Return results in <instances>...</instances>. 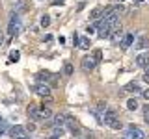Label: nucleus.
I'll list each match as a JSON object with an SVG mask.
<instances>
[{"label": "nucleus", "instance_id": "c756f323", "mask_svg": "<svg viewBox=\"0 0 149 139\" xmlns=\"http://www.w3.org/2000/svg\"><path fill=\"white\" fill-rule=\"evenodd\" d=\"M24 130H28V132H34V130H36V124H34V122H28Z\"/></svg>", "mask_w": 149, "mask_h": 139}, {"label": "nucleus", "instance_id": "f8f14e48", "mask_svg": "<svg viewBox=\"0 0 149 139\" xmlns=\"http://www.w3.org/2000/svg\"><path fill=\"white\" fill-rule=\"evenodd\" d=\"M132 43H134V34H125L123 39H121V48L127 50V48H130Z\"/></svg>", "mask_w": 149, "mask_h": 139}, {"label": "nucleus", "instance_id": "9b49d317", "mask_svg": "<svg viewBox=\"0 0 149 139\" xmlns=\"http://www.w3.org/2000/svg\"><path fill=\"white\" fill-rule=\"evenodd\" d=\"M65 124L69 126V130H71L73 133H78V132H80V126H78V122L71 117V115H65Z\"/></svg>", "mask_w": 149, "mask_h": 139}, {"label": "nucleus", "instance_id": "6ab92c4d", "mask_svg": "<svg viewBox=\"0 0 149 139\" xmlns=\"http://www.w3.org/2000/svg\"><path fill=\"white\" fill-rule=\"evenodd\" d=\"M49 78H52V74H50L49 71H41L39 74H37V80H39V82H47Z\"/></svg>", "mask_w": 149, "mask_h": 139}, {"label": "nucleus", "instance_id": "4be33fe9", "mask_svg": "<svg viewBox=\"0 0 149 139\" xmlns=\"http://www.w3.org/2000/svg\"><path fill=\"white\" fill-rule=\"evenodd\" d=\"M19 58H21V52H19V50H11V54H9V61H19Z\"/></svg>", "mask_w": 149, "mask_h": 139}, {"label": "nucleus", "instance_id": "2eb2a0df", "mask_svg": "<svg viewBox=\"0 0 149 139\" xmlns=\"http://www.w3.org/2000/svg\"><path fill=\"white\" fill-rule=\"evenodd\" d=\"M78 46H80L82 50H90V46H91V41H90V37H86V35L78 37Z\"/></svg>", "mask_w": 149, "mask_h": 139}, {"label": "nucleus", "instance_id": "6e6552de", "mask_svg": "<svg viewBox=\"0 0 149 139\" xmlns=\"http://www.w3.org/2000/svg\"><path fill=\"white\" fill-rule=\"evenodd\" d=\"M102 122L108 124L112 130H121V128H123V124L119 122V119H118V117H104V120H102Z\"/></svg>", "mask_w": 149, "mask_h": 139}, {"label": "nucleus", "instance_id": "1a4fd4ad", "mask_svg": "<svg viewBox=\"0 0 149 139\" xmlns=\"http://www.w3.org/2000/svg\"><path fill=\"white\" fill-rule=\"evenodd\" d=\"M123 93H134V95H142V87H140V83L136 82H130L127 85L123 87Z\"/></svg>", "mask_w": 149, "mask_h": 139}, {"label": "nucleus", "instance_id": "20e7f679", "mask_svg": "<svg viewBox=\"0 0 149 139\" xmlns=\"http://www.w3.org/2000/svg\"><path fill=\"white\" fill-rule=\"evenodd\" d=\"M8 133H9V137L11 139H21V137H24L26 136V130L21 126V124H15V126H11L8 130Z\"/></svg>", "mask_w": 149, "mask_h": 139}, {"label": "nucleus", "instance_id": "423d86ee", "mask_svg": "<svg viewBox=\"0 0 149 139\" xmlns=\"http://www.w3.org/2000/svg\"><path fill=\"white\" fill-rule=\"evenodd\" d=\"M52 117V109L47 106H37V120H47Z\"/></svg>", "mask_w": 149, "mask_h": 139}, {"label": "nucleus", "instance_id": "f257e3e1", "mask_svg": "<svg viewBox=\"0 0 149 139\" xmlns=\"http://www.w3.org/2000/svg\"><path fill=\"white\" fill-rule=\"evenodd\" d=\"M21 28H22V22H21V17L17 13H11V19H9V24H8V35L9 37H15L21 34Z\"/></svg>", "mask_w": 149, "mask_h": 139}, {"label": "nucleus", "instance_id": "f704fd0d", "mask_svg": "<svg viewBox=\"0 0 149 139\" xmlns=\"http://www.w3.org/2000/svg\"><path fill=\"white\" fill-rule=\"evenodd\" d=\"M50 139H58V137H54V136H52V137H50Z\"/></svg>", "mask_w": 149, "mask_h": 139}, {"label": "nucleus", "instance_id": "7ed1b4c3", "mask_svg": "<svg viewBox=\"0 0 149 139\" xmlns=\"http://www.w3.org/2000/svg\"><path fill=\"white\" fill-rule=\"evenodd\" d=\"M36 95H39L41 98H47V100H52V91H50L49 85H45V83H39V85L34 87Z\"/></svg>", "mask_w": 149, "mask_h": 139}, {"label": "nucleus", "instance_id": "f03ea898", "mask_svg": "<svg viewBox=\"0 0 149 139\" xmlns=\"http://www.w3.org/2000/svg\"><path fill=\"white\" fill-rule=\"evenodd\" d=\"M125 137H127V139H146V133H143L138 126L130 124V126H127V133H125Z\"/></svg>", "mask_w": 149, "mask_h": 139}, {"label": "nucleus", "instance_id": "2f4dec72", "mask_svg": "<svg viewBox=\"0 0 149 139\" xmlns=\"http://www.w3.org/2000/svg\"><path fill=\"white\" fill-rule=\"evenodd\" d=\"M73 45H78V35L73 34Z\"/></svg>", "mask_w": 149, "mask_h": 139}, {"label": "nucleus", "instance_id": "aec40b11", "mask_svg": "<svg viewBox=\"0 0 149 139\" xmlns=\"http://www.w3.org/2000/svg\"><path fill=\"white\" fill-rule=\"evenodd\" d=\"M91 58L95 59V61H101V59H102V50L101 48H95V50H93V54H91Z\"/></svg>", "mask_w": 149, "mask_h": 139}, {"label": "nucleus", "instance_id": "412c9836", "mask_svg": "<svg viewBox=\"0 0 149 139\" xmlns=\"http://www.w3.org/2000/svg\"><path fill=\"white\" fill-rule=\"evenodd\" d=\"M24 0H19V2H17V8H15V11H13V13H17V15H19V13H22V11H24Z\"/></svg>", "mask_w": 149, "mask_h": 139}, {"label": "nucleus", "instance_id": "72a5a7b5", "mask_svg": "<svg viewBox=\"0 0 149 139\" xmlns=\"http://www.w3.org/2000/svg\"><path fill=\"white\" fill-rule=\"evenodd\" d=\"M134 4H143V0H132Z\"/></svg>", "mask_w": 149, "mask_h": 139}, {"label": "nucleus", "instance_id": "a211bd4d", "mask_svg": "<svg viewBox=\"0 0 149 139\" xmlns=\"http://www.w3.org/2000/svg\"><path fill=\"white\" fill-rule=\"evenodd\" d=\"M127 109H129V111L138 109V100H136V98H129V100H127Z\"/></svg>", "mask_w": 149, "mask_h": 139}, {"label": "nucleus", "instance_id": "473e14b6", "mask_svg": "<svg viewBox=\"0 0 149 139\" xmlns=\"http://www.w3.org/2000/svg\"><path fill=\"white\" fill-rule=\"evenodd\" d=\"M2 45H4V34L0 32V46H2Z\"/></svg>", "mask_w": 149, "mask_h": 139}, {"label": "nucleus", "instance_id": "4468645a", "mask_svg": "<svg viewBox=\"0 0 149 139\" xmlns=\"http://www.w3.org/2000/svg\"><path fill=\"white\" fill-rule=\"evenodd\" d=\"M102 13H104V8H102V6L91 9V11H90V21H99V19L102 17Z\"/></svg>", "mask_w": 149, "mask_h": 139}, {"label": "nucleus", "instance_id": "dca6fc26", "mask_svg": "<svg viewBox=\"0 0 149 139\" xmlns=\"http://www.w3.org/2000/svg\"><path fill=\"white\" fill-rule=\"evenodd\" d=\"M63 124H65V115H63V113H58V115H54V126L62 128Z\"/></svg>", "mask_w": 149, "mask_h": 139}, {"label": "nucleus", "instance_id": "f3484780", "mask_svg": "<svg viewBox=\"0 0 149 139\" xmlns=\"http://www.w3.org/2000/svg\"><path fill=\"white\" fill-rule=\"evenodd\" d=\"M26 113H28V117L37 119V106H36V104H30V106L26 108Z\"/></svg>", "mask_w": 149, "mask_h": 139}, {"label": "nucleus", "instance_id": "a878e982", "mask_svg": "<svg viewBox=\"0 0 149 139\" xmlns=\"http://www.w3.org/2000/svg\"><path fill=\"white\" fill-rule=\"evenodd\" d=\"M143 120L149 124V106H146V108H143Z\"/></svg>", "mask_w": 149, "mask_h": 139}, {"label": "nucleus", "instance_id": "5701e85b", "mask_svg": "<svg viewBox=\"0 0 149 139\" xmlns=\"http://www.w3.org/2000/svg\"><path fill=\"white\" fill-rule=\"evenodd\" d=\"M49 24H50V17H49V15H43V17H41V26L47 28Z\"/></svg>", "mask_w": 149, "mask_h": 139}, {"label": "nucleus", "instance_id": "9d476101", "mask_svg": "<svg viewBox=\"0 0 149 139\" xmlns=\"http://www.w3.org/2000/svg\"><path fill=\"white\" fill-rule=\"evenodd\" d=\"M136 65H138V67H142V69L147 67V65H149V50L136 56Z\"/></svg>", "mask_w": 149, "mask_h": 139}, {"label": "nucleus", "instance_id": "0eeeda50", "mask_svg": "<svg viewBox=\"0 0 149 139\" xmlns=\"http://www.w3.org/2000/svg\"><path fill=\"white\" fill-rule=\"evenodd\" d=\"M80 63H82V69H84V71H93V69H95V65H97V61L91 58V56H84Z\"/></svg>", "mask_w": 149, "mask_h": 139}, {"label": "nucleus", "instance_id": "393cba45", "mask_svg": "<svg viewBox=\"0 0 149 139\" xmlns=\"http://www.w3.org/2000/svg\"><path fill=\"white\" fill-rule=\"evenodd\" d=\"M112 9H114V11L118 13V15H119V13H125V11H127V9H125V6H123V4H118V6H116V8H112Z\"/></svg>", "mask_w": 149, "mask_h": 139}, {"label": "nucleus", "instance_id": "c9c22d12", "mask_svg": "<svg viewBox=\"0 0 149 139\" xmlns=\"http://www.w3.org/2000/svg\"><path fill=\"white\" fill-rule=\"evenodd\" d=\"M123 139H127V137H123Z\"/></svg>", "mask_w": 149, "mask_h": 139}, {"label": "nucleus", "instance_id": "39448f33", "mask_svg": "<svg viewBox=\"0 0 149 139\" xmlns=\"http://www.w3.org/2000/svg\"><path fill=\"white\" fill-rule=\"evenodd\" d=\"M149 46V37L147 35H136L134 41V50H146Z\"/></svg>", "mask_w": 149, "mask_h": 139}, {"label": "nucleus", "instance_id": "7c9ffc66", "mask_svg": "<svg viewBox=\"0 0 149 139\" xmlns=\"http://www.w3.org/2000/svg\"><path fill=\"white\" fill-rule=\"evenodd\" d=\"M142 96H143V98H146V100H149V89H146V91H142Z\"/></svg>", "mask_w": 149, "mask_h": 139}, {"label": "nucleus", "instance_id": "b1692460", "mask_svg": "<svg viewBox=\"0 0 149 139\" xmlns=\"http://www.w3.org/2000/svg\"><path fill=\"white\" fill-rule=\"evenodd\" d=\"M63 72L67 74V76H71V74H73V65H71V63H65V67H63Z\"/></svg>", "mask_w": 149, "mask_h": 139}, {"label": "nucleus", "instance_id": "ddd939ff", "mask_svg": "<svg viewBox=\"0 0 149 139\" xmlns=\"http://www.w3.org/2000/svg\"><path fill=\"white\" fill-rule=\"evenodd\" d=\"M123 30L121 28H116V30H112V34H110V39H112V43H121V39H123Z\"/></svg>", "mask_w": 149, "mask_h": 139}, {"label": "nucleus", "instance_id": "cd10ccee", "mask_svg": "<svg viewBox=\"0 0 149 139\" xmlns=\"http://www.w3.org/2000/svg\"><path fill=\"white\" fill-rule=\"evenodd\" d=\"M62 133H63V130H62V128H58V126H54V133H52V136H54V137H60V136H62Z\"/></svg>", "mask_w": 149, "mask_h": 139}, {"label": "nucleus", "instance_id": "c85d7f7f", "mask_svg": "<svg viewBox=\"0 0 149 139\" xmlns=\"http://www.w3.org/2000/svg\"><path fill=\"white\" fill-rule=\"evenodd\" d=\"M143 82H147V83H149V65L146 67V72H143Z\"/></svg>", "mask_w": 149, "mask_h": 139}, {"label": "nucleus", "instance_id": "bb28decb", "mask_svg": "<svg viewBox=\"0 0 149 139\" xmlns=\"http://www.w3.org/2000/svg\"><path fill=\"white\" fill-rule=\"evenodd\" d=\"M6 132H8L6 122H4V120H0V136H2V133H6Z\"/></svg>", "mask_w": 149, "mask_h": 139}]
</instances>
